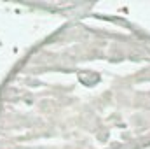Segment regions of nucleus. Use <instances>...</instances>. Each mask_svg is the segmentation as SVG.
Wrapping results in <instances>:
<instances>
[]
</instances>
